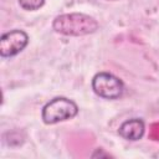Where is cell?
<instances>
[{
  "mask_svg": "<svg viewBox=\"0 0 159 159\" xmlns=\"http://www.w3.org/2000/svg\"><path fill=\"white\" fill-rule=\"evenodd\" d=\"M52 27L65 36H84L98 30V22L89 15L82 12L62 14L55 17Z\"/></svg>",
  "mask_w": 159,
  "mask_h": 159,
  "instance_id": "obj_1",
  "label": "cell"
},
{
  "mask_svg": "<svg viewBox=\"0 0 159 159\" xmlns=\"http://www.w3.org/2000/svg\"><path fill=\"white\" fill-rule=\"evenodd\" d=\"M78 113L77 104L65 97H56L47 102L42 108V120L46 124H56L73 118Z\"/></svg>",
  "mask_w": 159,
  "mask_h": 159,
  "instance_id": "obj_2",
  "label": "cell"
},
{
  "mask_svg": "<svg viewBox=\"0 0 159 159\" xmlns=\"http://www.w3.org/2000/svg\"><path fill=\"white\" fill-rule=\"evenodd\" d=\"M93 92L106 99H117L123 94L124 84L114 75L109 72H99L92 78Z\"/></svg>",
  "mask_w": 159,
  "mask_h": 159,
  "instance_id": "obj_3",
  "label": "cell"
},
{
  "mask_svg": "<svg viewBox=\"0 0 159 159\" xmlns=\"http://www.w3.org/2000/svg\"><path fill=\"white\" fill-rule=\"evenodd\" d=\"M29 42V36L22 30H11L5 32L0 39V56L2 58L12 57L20 53Z\"/></svg>",
  "mask_w": 159,
  "mask_h": 159,
  "instance_id": "obj_4",
  "label": "cell"
},
{
  "mask_svg": "<svg viewBox=\"0 0 159 159\" xmlns=\"http://www.w3.org/2000/svg\"><path fill=\"white\" fill-rule=\"evenodd\" d=\"M144 130H145L144 122L139 118H132L120 124L118 133L122 138L134 142V140H139L143 137Z\"/></svg>",
  "mask_w": 159,
  "mask_h": 159,
  "instance_id": "obj_5",
  "label": "cell"
},
{
  "mask_svg": "<svg viewBox=\"0 0 159 159\" xmlns=\"http://www.w3.org/2000/svg\"><path fill=\"white\" fill-rule=\"evenodd\" d=\"M19 4L24 10L35 11L45 4V0H19Z\"/></svg>",
  "mask_w": 159,
  "mask_h": 159,
  "instance_id": "obj_6",
  "label": "cell"
},
{
  "mask_svg": "<svg viewBox=\"0 0 159 159\" xmlns=\"http://www.w3.org/2000/svg\"><path fill=\"white\" fill-rule=\"evenodd\" d=\"M150 138L153 140H159V123H154L150 129Z\"/></svg>",
  "mask_w": 159,
  "mask_h": 159,
  "instance_id": "obj_7",
  "label": "cell"
}]
</instances>
